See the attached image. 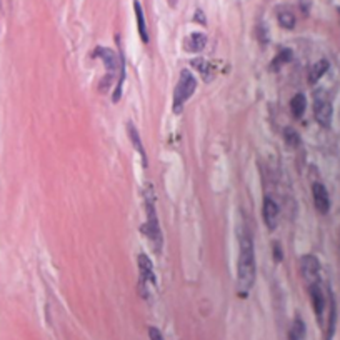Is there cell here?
Here are the masks:
<instances>
[{"mask_svg": "<svg viewBox=\"0 0 340 340\" xmlns=\"http://www.w3.org/2000/svg\"><path fill=\"white\" fill-rule=\"evenodd\" d=\"M312 193H314V204L315 209L320 212V214H327L328 207H330V199H328L327 188L322 185V183L315 182L314 187H312Z\"/></svg>", "mask_w": 340, "mask_h": 340, "instance_id": "6", "label": "cell"}, {"mask_svg": "<svg viewBox=\"0 0 340 340\" xmlns=\"http://www.w3.org/2000/svg\"><path fill=\"white\" fill-rule=\"evenodd\" d=\"M95 55L104 60V64H105V67H107V70H109V77L112 79V75L117 72V55L107 47H104V48L99 47L95 50Z\"/></svg>", "mask_w": 340, "mask_h": 340, "instance_id": "8", "label": "cell"}, {"mask_svg": "<svg viewBox=\"0 0 340 340\" xmlns=\"http://www.w3.org/2000/svg\"><path fill=\"white\" fill-rule=\"evenodd\" d=\"M149 337H150V340H165L162 333H160L159 328H155V327L149 328Z\"/></svg>", "mask_w": 340, "mask_h": 340, "instance_id": "21", "label": "cell"}, {"mask_svg": "<svg viewBox=\"0 0 340 340\" xmlns=\"http://www.w3.org/2000/svg\"><path fill=\"white\" fill-rule=\"evenodd\" d=\"M192 65L195 67V69H199L202 74H207V69H209V64L205 62V60H202V59H195V60H192Z\"/></svg>", "mask_w": 340, "mask_h": 340, "instance_id": "20", "label": "cell"}, {"mask_svg": "<svg viewBox=\"0 0 340 340\" xmlns=\"http://www.w3.org/2000/svg\"><path fill=\"white\" fill-rule=\"evenodd\" d=\"M138 270H140V278L142 282H152L155 283V275H154V265L150 259L147 257L145 254H140L138 255Z\"/></svg>", "mask_w": 340, "mask_h": 340, "instance_id": "9", "label": "cell"}, {"mask_svg": "<svg viewBox=\"0 0 340 340\" xmlns=\"http://www.w3.org/2000/svg\"><path fill=\"white\" fill-rule=\"evenodd\" d=\"M319 272H320V264L314 255H305L302 259V274L304 277L310 280L312 283H315V280L319 278Z\"/></svg>", "mask_w": 340, "mask_h": 340, "instance_id": "7", "label": "cell"}, {"mask_svg": "<svg viewBox=\"0 0 340 340\" xmlns=\"http://www.w3.org/2000/svg\"><path fill=\"white\" fill-rule=\"evenodd\" d=\"M278 24H280L283 29H294L295 17L290 12H280L278 14Z\"/></svg>", "mask_w": 340, "mask_h": 340, "instance_id": "19", "label": "cell"}, {"mask_svg": "<svg viewBox=\"0 0 340 340\" xmlns=\"http://www.w3.org/2000/svg\"><path fill=\"white\" fill-rule=\"evenodd\" d=\"M127 129H129V137H130L132 143H133V147H135V149L138 150V154L142 155V159H143V164H147V162H145V157H147V154H145V149L142 147V142H140V137H138V132H137V129H135V127H133L132 124H129V125H127Z\"/></svg>", "mask_w": 340, "mask_h": 340, "instance_id": "16", "label": "cell"}, {"mask_svg": "<svg viewBox=\"0 0 340 340\" xmlns=\"http://www.w3.org/2000/svg\"><path fill=\"white\" fill-rule=\"evenodd\" d=\"M283 138H285V143L288 147H299L300 137H299V133L295 132L294 129H285V130H283Z\"/></svg>", "mask_w": 340, "mask_h": 340, "instance_id": "18", "label": "cell"}, {"mask_svg": "<svg viewBox=\"0 0 340 340\" xmlns=\"http://www.w3.org/2000/svg\"><path fill=\"white\" fill-rule=\"evenodd\" d=\"M314 114H315V120L319 122L322 127L330 125V122H332V105L325 97L315 95Z\"/></svg>", "mask_w": 340, "mask_h": 340, "instance_id": "4", "label": "cell"}, {"mask_svg": "<svg viewBox=\"0 0 340 340\" xmlns=\"http://www.w3.org/2000/svg\"><path fill=\"white\" fill-rule=\"evenodd\" d=\"M327 70H328V62H327V60H319L317 64L312 65L310 74H309V82L310 83H315L322 75L325 74Z\"/></svg>", "mask_w": 340, "mask_h": 340, "instance_id": "13", "label": "cell"}, {"mask_svg": "<svg viewBox=\"0 0 340 340\" xmlns=\"http://www.w3.org/2000/svg\"><path fill=\"white\" fill-rule=\"evenodd\" d=\"M205 43H207V37L204 33H192L185 42L187 52H200V50H204Z\"/></svg>", "mask_w": 340, "mask_h": 340, "instance_id": "11", "label": "cell"}, {"mask_svg": "<svg viewBox=\"0 0 340 340\" xmlns=\"http://www.w3.org/2000/svg\"><path fill=\"white\" fill-rule=\"evenodd\" d=\"M133 9H135V17H137V27L138 33H140V38L143 42H149V33H147V25H145V17H143V10L140 7V4L133 2Z\"/></svg>", "mask_w": 340, "mask_h": 340, "instance_id": "12", "label": "cell"}, {"mask_svg": "<svg viewBox=\"0 0 340 340\" xmlns=\"http://www.w3.org/2000/svg\"><path fill=\"white\" fill-rule=\"evenodd\" d=\"M310 299H312V305H314L317 317H322L324 309H325V297H324L322 288L317 285V283H312L310 285Z\"/></svg>", "mask_w": 340, "mask_h": 340, "instance_id": "10", "label": "cell"}, {"mask_svg": "<svg viewBox=\"0 0 340 340\" xmlns=\"http://www.w3.org/2000/svg\"><path fill=\"white\" fill-rule=\"evenodd\" d=\"M145 209H147V222L145 225L142 227V232L149 237V240L152 242L155 250H160L162 247V232H160L159 227V219H157V212H155V197L152 187L147 185L145 192Z\"/></svg>", "mask_w": 340, "mask_h": 340, "instance_id": "2", "label": "cell"}, {"mask_svg": "<svg viewBox=\"0 0 340 340\" xmlns=\"http://www.w3.org/2000/svg\"><path fill=\"white\" fill-rule=\"evenodd\" d=\"M290 59H292V52H290V50H288V48H282L280 52L277 54V57L272 60L270 70H278L283 64H287Z\"/></svg>", "mask_w": 340, "mask_h": 340, "instance_id": "17", "label": "cell"}, {"mask_svg": "<svg viewBox=\"0 0 340 340\" xmlns=\"http://www.w3.org/2000/svg\"><path fill=\"white\" fill-rule=\"evenodd\" d=\"M262 217H264V222H265V225L269 227V230H274L278 224V205L270 197L264 199Z\"/></svg>", "mask_w": 340, "mask_h": 340, "instance_id": "5", "label": "cell"}, {"mask_svg": "<svg viewBox=\"0 0 340 340\" xmlns=\"http://www.w3.org/2000/svg\"><path fill=\"white\" fill-rule=\"evenodd\" d=\"M195 88H197V80H195V77L188 70H182L180 79H178V83L175 87V93H174V110L177 114L182 110L183 104L193 95Z\"/></svg>", "mask_w": 340, "mask_h": 340, "instance_id": "3", "label": "cell"}, {"mask_svg": "<svg viewBox=\"0 0 340 340\" xmlns=\"http://www.w3.org/2000/svg\"><path fill=\"white\" fill-rule=\"evenodd\" d=\"M274 255H275V260H282V252H280V247H278V245H275L274 247Z\"/></svg>", "mask_w": 340, "mask_h": 340, "instance_id": "22", "label": "cell"}, {"mask_svg": "<svg viewBox=\"0 0 340 340\" xmlns=\"http://www.w3.org/2000/svg\"><path fill=\"white\" fill-rule=\"evenodd\" d=\"M255 275H257V265H255L254 240L247 232H240V254H238L237 267V288L238 294L245 297L250 288L254 287Z\"/></svg>", "mask_w": 340, "mask_h": 340, "instance_id": "1", "label": "cell"}, {"mask_svg": "<svg viewBox=\"0 0 340 340\" xmlns=\"http://www.w3.org/2000/svg\"><path fill=\"white\" fill-rule=\"evenodd\" d=\"M290 110L295 119H300L305 112V97L302 93H297L292 100H290Z\"/></svg>", "mask_w": 340, "mask_h": 340, "instance_id": "15", "label": "cell"}, {"mask_svg": "<svg viewBox=\"0 0 340 340\" xmlns=\"http://www.w3.org/2000/svg\"><path fill=\"white\" fill-rule=\"evenodd\" d=\"M304 337H305V324L300 317H295L290 332H288V340H304Z\"/></svg>", "mask_w": 340, "mask_h": 340, "instance_id": "14", "label": "cell"}]
</instances>
